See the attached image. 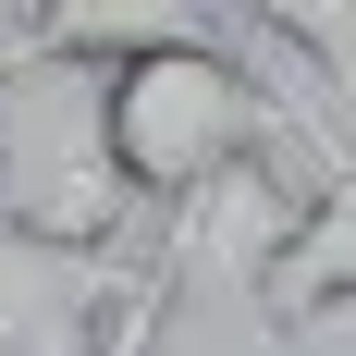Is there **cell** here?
<instances>
[{"instance_id":"277c9868","label":"cell","mask_w":356,"mask_h":356,"mask_svg":"<svg viewBox=\"0 0 356 356\" xmlns=\"http://www.w3.org/2000/svg\"><path fill=\"white\" fill-rule=\"evenodd\" d=\"M295 184L270 172V147H258V160H221L209 184H197V197H172V209H160V270H172V295H270V270H283V246H295Z\"/></svg>"},{"instance_id":"5b68a950","label":"cell","mask_w":356,"mask_h":356,"mask_svg":"<svg viewBox=\"0 0 356 356\" xmlns=\"http://www.w3.org/2000/svg\"><path fill=\"white\" fill-rule=\"evenodd\" d=\"M307 160H320V197H307V221H295L283 270H270V295H258V332H332L356 320V136L332 123V99H307Z\"/></svg>"},{"instance_id":"3957f363","label":"cell","mask_w":356,"mask_h":356,"mask_svg":"<svg viewBox=\"0 0 356 356\" xmlns=\"http://www.w3.org/2000/svg\"><path fill=\"white\" fill-rule=\"evenodd\" d=\"M136 270L147 258L74 246V234H37L0 209V356H111Z\"/></svg>"},{"instance_id":"52a82bcc","label":"cell","mask_w":356,"mask_h":356,"mask_svg":"<svg viewBox=\"0 0 356 356\" xmlns=\"http://www.w3.org/2000/svg\"><path fill=\"white\" fill-rule=\"evenodd\" d=\"M246 25H270L332 99H356V0H246Z\"/></svg>"},{"instance_id":"8992f818","label":"cell","mask_w":356,"mask_h":356,"mask_svg":"<svg viewBox=\"0 0 356 356\" xmlns=\"http://www.w3.org/2000/svg\"><path fill=\"white\" fill-rule=\"evenodd\" d=\"M0 25L25 49H62V62H136L172 37H234L221 0H0Z\"/></svg>"},{"instance_id":"7a4b0ae2","label":"cell","mask_w":356,"mask_h":356,"mask_svg":"<svg viewBox=\"0 0 356 356\" xmlns=\"http://www.w3.org/2000/svg\"><path fill=\"white\" fill-rule=\"evenodd\" d=\"M0 209L74 246H123L136 184L111 172V123H99V62L25 49L0 86Z\"/></svg>"},{"instance_id":"6da1fadb","label":"cell","mask_w":356,"mask_h":356,"mask_svg":"<svg viewBox=\"0 0 356 356\" xmlns=\"http://www.w3.org/2000/svg\"><path fill=\"white\" fill-rule=\"evenodd\" d=\"M99 123H111V172L136 184V209H172L221 160L307 136V99L246 74L234 37H172V49H136V62H99Z\"/></svg>"},{"instance_id":"ba28073f","label":"cell","mask_w":356,"mask_h":356,"mask_svg":"<svg viewBox=\"0 0 356 356\" xmlns=\"http://www.w3.org/2000/svg\"><path fill=\"white\" fill-rule=\"evenodd\" d=\"M160 320H172V270L147 258L136 295H123V332H111V356H160Z\"/></svg>"}]
</instances>
